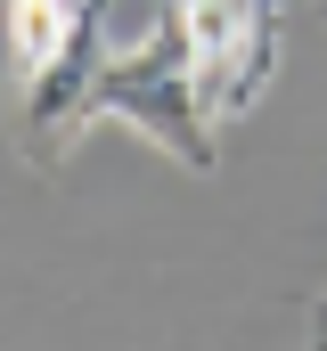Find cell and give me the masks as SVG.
I'll use <instances>...</instances> for the list:
<instances>
[{"instance_id":"cell-1","label":"cell","mask_w":327,"mask_h":351,"mask_svg":"<svg viewBox=\"0 0 327 351\" xmlns=\"http://www.w3.org/2000/svg\"><path fill=\"white\" fill-rule=\"evenodd\" d=\"M90 123H131L156 156L188 164V172H213L221 164V114L205 106L196 90V66L180 49V25L164 8V25H148L131 49H106L98 66V90H90Z\"/></svg>"},{"instance_id":"cell-2","label":"cell","mask_w":327,"mask_h":351,"mask_svg":"<svg viewBox=\"0 0 327 351\" xmlns=\"http://www.w3.org/2000/svg\"><path fill=\"white\" fill-rule=\"evenodd\" d=\"M172 25H180V49L196 66L205 106L229 123L245 114L270 74H278V49H286V0H164Z\"/></svg>"},{"instance_id":"cell-3","label":"cell","mask_w":327,"mask_h":351,"mask_svg":"<svg viewBox=\"0 0 327 351\" xmlns=\"http://www.w3.org/2000/svg\"><path fill=\"white\" fill-rule=\"evenodd\" d=\"M82 16H90V0H8V66H16V82H33L49 58H66Z\"/></svg>"}]
</instances>
